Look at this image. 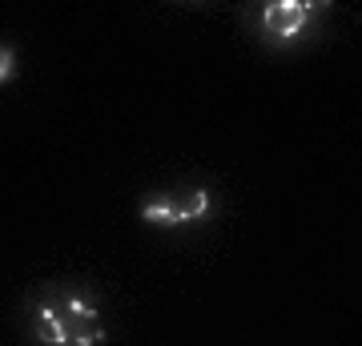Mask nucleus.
<instances>
[{"label":"nucleus","instance_id":"obj_1","mask_svg":"<svg viewBox=\"0 0 362 346\" xmlns=\"http://www.w3.org/2000/svg\"><path fill=\"white\" fill-rule=\"evenodd\" d=\"M318 13V4L310 0H270L262 8V40L274 45V49H290L302 33H310V16Z\"/></svg>","mask_w":362,"mask_h":346},{"label":"nucleus","instance_id":"obj_2","mask_svg":"<svg viewBox=\"0 0 362 346\" xmlns=\"http://www.w3.org/2000/svg\"><path fill=\"white\" fill-rule=\"evenodd\" d=\"M33 338L45 346H73V330H69V318L61 314L52 290L45 286L33 302Z\"/></svg>","mask_w":362,"mask_h":346},{"label":"nucleus","instance_id":"obj_3","mask_svg":"<svg viewBox=\"0 0 362 346\" xmlns=\"http://www.w3.org/2000/svg\"><path fill=\"white\" fill-rule=\"evenodd\" d=\"M141 221L145 226H161V230H177V226H185V221H181V209H177V193L149 197V202L141 205Z\"/></svg>","mask_w":362,"mask_h":346},{"label":"nucleus","instance_id":"obj_4","mask_svg":"<svg viewBox=\"0 0 362 346\" xmlns=\"http://www.w3.org/2000/svg\"><path fill=\"white\" fill-rule=\"evenodd\" d=\"M177 209H181V221L194 226V221H206L214 214V193L206 185H189V190L177 193Z\"/></svg>","mask_w":362,"mask_h":346},{"label":"nucleus","instance_id":"obj_5","mask_svg":"<svg viewBox=\"0 0 362 346\" xmlns=\"http://www.w3.org/2000/svg\"><path fill=\"white\" fill-rule=\"evenodd\" d=\"M16 73V49L13 45H0V85H8Z\"/></svg>","mask_w":362,"mask_h":346}]
</instances>
